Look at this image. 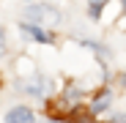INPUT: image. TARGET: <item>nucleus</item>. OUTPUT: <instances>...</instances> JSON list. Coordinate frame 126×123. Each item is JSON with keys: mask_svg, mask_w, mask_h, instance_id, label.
<instances>
[{"mask_svg": "<svg viewBox=\"0 0 126 123\" xmlns=\"http://www.w3.org/2000/svg\"><path fill=\"white\" fill-rule=\"evenodd\" d=\"M6 123H36V118L28 107H14V109H8Z\"/></svg>", "mask_w": 126, "mask_h": 123, "instance_id": "1", "label": "nucleus"}, {"mask_svg": "<svg viewBox=\"0 0 126 123\" xmlns=\"http://www.w3.org/2000/svg\"><path fill=\"white\" fill-rule=\"evenodd\" d=\"M28 14L36 16V19H44V22H49V25L58 22V11H55V8H30Z\"/></svg>", "mask_w": 126, "mask_h": 123, "instance_id": "2", "label": "nucleus"}, {"mask_svg": "<svg viewBox=\"0 0 126 123\" xmlns=\"http://www.w3.org/2000/svg\"><path fill=\"white\" fill-rule=\"evenodd\" d=\"M110 101H112V96H110V90H104L96 101H93V112H99V109H104V107H107L110 104Z\"/></svg>", "mask_w": 126, "mask_h": 123, "instance_id": "3", "label": "nucleus"}, {"mask_svg": "<svg viewBox=\"0 0 126 123\" xmlns=\"http://www.w3.org/2000/svg\"><path fill=\"white\" fill-rule=\"evenodd\" d=\"M104 3H107V0H91V8H88V14L96 19L99 14H101V8H104Z\"/></svg>", "mask_w": 126, "mask_h": 123, "instance_id": "4", "label": "nucleus"}, {"mask_svg": "<svg viewBox=\"0 0 126 123\" xmlns=\"http://www.w3.org/2000/svg\"><path fill=\"white\" fill-rule=\"evenodd\" d=\"M74 123H96V118L91 112H77L74 115Z\"/></svg>", "mask_w": 126, "mask_h": 123, "instance_id": "5", "label": "nucleus"}, {"mask_svg": "<svg viewBox=\"0 0 126 123\" xmlns=\"http://www.w3.org/2000/svg\"><path fill=\"white\" fill-rule=\"evenodd\" d=\"M25 33L33 36V38H38V41H47V33H41V30H36V27H30V25H25Z\"/></svg>", "mask_w": 126, "mask_h": 123, "instance_id": "6", "label": "nucleus"}, {"mask_svg": "<svg viewBox=\"0 0 126 123\" xmlns=\"http://www.w3.org/2000/svg\"><path fill=\"white\" fill-rule=\"evenodd\" d=\"M66 101H79V90L77 88H66Z\"/></svg>", "mask_w": 126, "mask_h": 123, "instance_id": "7", "label": "nucleus"}, {"mask_svg": "<svg viewBox=\"0 0 126 123\" xmlns=\"http://www.w3.org/2000/svg\"><path fill=\"white\" fill-rule=\"evenodd\" d=\"M6 52V33H3V27H0V55Z\"/></svg>", "mask_w": 126, "mask_h": 123, "instance_id": "8", "label": "nucleus"}, {"mask_svg": "<svg viewBox=\"0 0 126 123\" xmlns=\"http://www.w3.org/2000/svg\"><path fill=\"white\" fill-rule=\"evenodd\" d=\"M123 8H126V0H123Z\"/></svg>", "mask_w": 126, "mask_h": 123, "instance_id": "9", "label": "nucleus"}]
</instances>
